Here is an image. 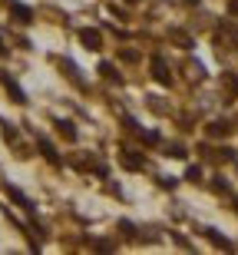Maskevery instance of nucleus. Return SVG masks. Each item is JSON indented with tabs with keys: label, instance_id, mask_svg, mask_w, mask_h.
<instances>
[{
	"label": "nucleus",
	"instance_id": "1",
	"mask_svg": "<svg viewBox=\"0 0 238 255\" xmlns=\"http://www.w3.org/2000/svg\"><path fill=\"white\" fill-rule=\"evenodd\" d=\"M0 83H3V90L10 93V100H13V103H20V106L27 103V93H23V90L17 86V80H13L10 73H0Z\"/></svg>",
	"mask_w": 238,
	"mask_h": 255
},
{
	"label": "nucleus",
	"instance_id": "2",
	"mask_svg": "<svg viewBox=\"0 0 238 255\" xmlns=\"http://www.w3.org/2000/svg\"><path fill=\"white\" fill-rule=\"evenodd\" d=\"M153 76L159 80L162 86L172 83V73H169V66H165V60H162V57H153Z\"/></svg>",
	"mask_w": 238,
	"mask_h": 255
},
{
	"label": "nucleus",
	"instance_id": "3",
	"mask_svg": "<svg viewBox=\"0 0 238 255\" xmlns=\"http://www.w3.org/2000/svg\"><path fill=\"white\" fill-rule=\"evenodd\" d=\"M10 13L20 20V23H33V10L27 3H17V0H10Z\"/></svg>",
	"mask_w": 238,
	"mask_h": 255
},
{
	"label": "nucleus",
	"instance_id": "4",
	"mask_svg": "<svg viewBox=\"0 0 238 255\" xmlns=\"http://www.w3.org/2000/svg\"><path fill=\"white\" fill-rule=\"evenodd\" d=\"M79 40H83L86 50H99L103 47V37H99V30H79Z\"/></svg>",
	"mask_w": 238,
	"mask_h": 255
},
{
	"label": "nucleus",
	"instance_id": "5",
	"mask_svg": "<svg viewBox=\"0 0 238 255\" xmlns=\"http://www.w3.org/2000/svg\"><path fill=\"white\" fill-rule=\"evenodd\" d=\"M119 162H123L126 169H143V156H139V152H133V149H123V156H119Z\"/></svg>",
	"mask_w": 238,
	"mask_h": 255
},
{
	"label": "nucleus",
	"instance_id": "6",
	"mask_svg": "<svg viewBox=\"0 0 238 255\" xmlns=\"http://www.w3.org/2000/svg\"><path fill=\"white\" fill-rule=\"evenodd\" d=\"M7 192H10V199H13L17 206H23V212H33V202H30V199L17 189V186H7Z\"/></svg>",
	"mask_w": 238,
	"mask_h": 255
},
{
	"label": "nucleus",
	"instance_id": "7",
	"mask_svg": "<svg viewBox=\"0 0 238 255\" xmlns=\"http://www.w3.org/2000/svg\"><path fill=\"white\" fill-rule=\"evenodd\" d=\"M40 149H43V156H47V159L50 162H53V166H57V162H60V156H57V149H53V142H50V139H43V136H40Z\"/></svg>",
	"mask_w": 238,
	"mask_h": 255
},
{
	"label": "nucleus",
	"instance_id": "8",
	"mask_svg": "<svg viewBox=\"0 0 238 255\" xmlns=\"http://www.w3.org/2000/svg\"><path fill=\"white\" fill-rule=\"evenodd\" d=\"M169 37L179 43V47H185V50H192V37L185 33V30H169Z\"/></svg>",
	"mask_w": 238,
	"mask_h": 255
},
{
	"label": "nucleus",
	"instance_id": "9",
	"mask_svg": "<svg viewBox=\"0 0 238 255\" xmlns=\"http://www.w3.org/2000/svg\"><path fill=\"white\" fill-rule=\"evenodd\" d=\"M57 129L67 136V139H77V129H73V123L70 120H57Z\"/></svg>",
	"mask_w": 238,
	"mask_h": 255
},
{
	"label": "nucleus",
	"instance_id": "10",
	"mask_svg": "<svg viewBox=\"0 0 238 255\" xmlns=\"http://www.w3.org/2000/svg\"><path fill=\"white\" fill-rule=\"evenodd\" d=\"M209 136H229V123H209Z\"/></svg>",
	"mask_w": 238,
	"mask_h": 255
},
{
	"label": "nucleus",
	"instance_id": "11",
	"mask_svg": "<svg viewBox=\"0 0 238 255\" xmlns=\"http://www.w3.org/2000/svg\"><path fill=\"white\" fill-rule=\"evenodd\" d=\"M205 236H209L212 242H215V246H222V249H229V239H225V236H219V232H215V229H205Z\"/></svg>",
	"mask_w": 238,
	"mask_h": 255
},
{
	"label": "nucleus",
	"instance_id": "12",
	"mask_svg": "<svg viewBox=\"0 0 238 255\" xmlns=\"http://www.w3.org/2000/svg\"><path fill=\"white\" fill-rule=\"evenodd\" d=\"M99 73L109 76V80H119V76H116V70H113V63H99Z\"/></svg>",
	"mask_w": 238,
	"mask_h": 255
},
{
	"label": "nucleus",
	"instance_id": "13",
	"mask_svg": "<svg viewBox=\"0 0 238 255\" xmlns=\"http://www.w3.org/2000/svg\"><path fill=\"white\" fill-rule=\"evenodd\" d=\"M185 179H189V182H199V179H202V169H199V166H189V172H185Z\"/></svg>",
	"mask_w": 238,
	"mask_h": 255
},
{
	"label": "nucleus",
	"instance_id": "14",
	"mask_svg": "<svg viewBox=\"0 0 238 255\" xmlns=\"http://www.w3.org/2000/svg\"><path fill=\"white\" fill-rule=\"evenodd\" d=\"M119 229H123V236H126V239H136V229H133V222H123Z\"/></svg>",
	"mask_w": 238,
	"mask_h": 255
},
{
	"label": "nucleus",
	"instance_id": "15",
	"mask_svg": "<svg viewBox=\"0 0 238 255\" xmlns=\"http://www.w3.org/2000/svg\"><path fill=\"white\" fill-rule=\"evenodd\" d=\"M169 156H175V159H182V156H185V149H182V146H172V149H169Z\"/></svg>",
	"mask_w": 238,
	"mask_h": 255
},
{
	"label": "nucleus",
	"instance_id": "16",
	"mask_svg": "<svg viewBox=\"0 0 238 255\" xmlns=\"http://www.w3.org/2000/svg\"><path fill=\"white\" fill-rule=\"evenodd\" d=\"M229 86H232V90L238 93V76H229Z\"/></svg>",
	"mask_w": 238,
	"mask_h": 255
},
{
	"label": "nucleus",
	"instance_id": "17",
	"mask_svg": "<svg viewBox=\"0 0 238 255\" xmlns=\"http://www.w3.org/2000/svg\"><path fill=\"white\" fill-rule=\"evenodd\" d=\"M229 10H232V13L238 17V0H232V3H229Z\"/></svg>",
	"mask_w": 238,
	"mask_h": 255
},
{
	"label": "nucleus",
	"instance_id": "18",
	"mask_svg": "<svg viewBox=\"0 0 238 255\" xmlns=\"http://www.w3.org/2000/svg\"><path fill=\"white\" fill-rule=\"evenodd\" d=\"M185 3H199V0H185Z\"/></svg>",
	"mask_w": 238,
	"mask_h": 255
},
{
	"label": "nucleus",
	"instance_id": "19",
	"mask_svg": "<svg viewBox=\"0 0 238 255\" xmlns=\"http://www.w3.org/2000/svg\"><path fill=\"white\" fill-rule=\"evenodd\" d=\"M0 53H3V40H0Z\"/></svg>",
	"mask_w": 238,
	"mask_h": 255
},
{
	"label": "nucleus",
	"instance_id": "20",
	"mask_svg": "<svg viewBox=\"0 0 238 255\" xmlns=\"http://www.w3.org/2000/svg\"><path fill=\"white\" fill-rule=\"evenodd\" d=\"M129 3H136V0H129Z\"/></svg>",
	"mask_w": 238,
	"mask_h": 255
},
{
	"label": "nucleus",
	"instance_id": "21",
	"mask_svg": "<svg viewBox=\"0 0 238 255\" xmlns=\"http://www.w3.org/2000/svg\"><path fill=\"white\" fill-rule=\"evenodd\" d=\"M235 206H238V199H235Z\"/></svg>",
	"mask_w": 238,
	"mask_h": 255
}]
</instances>
